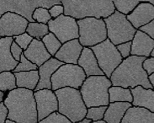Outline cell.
I'll list each match as a JSON object with an SVG mask.
<instances>
[{"instance_id":"obj_1","label":"cell","mask_w":154,"mask_h":123,"mask_svg":"<svg viewBox=\"0 0 154 123\" xmlns=\"http://www.w3.org/2000/svg\"><path fill=\"white\" fill-rule=\"evenodd\" d=\"M4 104L8 109V119L17 123L38 122L34 91L17 88L8 92Z\"/></svg>"},{"instance_id":"obj_2","label":"cell","mask_w":154,"mask_h":123,"mask_svg":"<svg viewBox=\"0 0 154 123\" xmlns=\"http://www.w3.org/2000/svg\"><path fill=\"white\" fill-rule=\"evenodd\" d=\"M146 58L137 56H130L123 59L120 66L110 76L112 86H119L125 89H134L142 86L144 89H152L148 80V75L142 68Z\"/></svg>"},{"instance_id":"obj_3","label":"cell","mask_w":154,"mask_h":123,"mask_svg":"<svg viewBox=\"0 0 154 123\" xmlns=\"http://www.w3.org/2000/svg\"><path fill=\"white\" fill-rule=\"evenodd\" d=\"M64 14L77 20L86 18L106 19L116 12L113 1H68L63 0Z\"/></svg>"},{"instance_id":"obj_4","label":"cell","mask_w":154,"mask_h":123,"mask_svg":"<svg viewBox=\"0 0 154 123\" xmlns=\"http://www.w3.org/2000/svg\"><path fill=\"white\" fill-rule=\"evenodd\" d=\"M111 86L110 79L105 75L91 76L86 78L79 90L86 107L108 106L109 90Z\"/></svg>"},{"instance_id":"obj_5","label":"cell","mask_w":154,"mask_h":123,"mask_svg":"<svg viewBox=\"0 0 154 123\" xmlns=\"http://www.w3.org/2000/svg\"><path fill=\"white\" fill-rule=\"evenodd\" d=\"M58 101V113L72 123H77L86 117L88 108L83 102L79 90L63 88L54 91Z\"/></svg>"},{"instance_id":"obj_6","label":"cell","mask_w":154,"mask_h":123,"mask_svg":"<svg viewBox=\"0 0 154 123\" xmlns=\"http://www.w3.org/2000/svg\"><path fill=\"white\" fill-rule=\"evenodd\" d=\"M78 21L79 41L83 47L91 48L108 39L104 19L86 18Z\"/></svg>"},{"instance_id":"obj_7","label":"cell","mask_w":154,"mask_h":123,"mask_svg":"<svg viewBox=\"0 0 154 123\" xmlns=\"http://www.w3.org/2000/svg\"><path fill=\"white\" fill-rule=\"evenodd\" d=\"M104 20L107 30V37L115 46L133 40L137 30L134 28L125 15L116 10Z\"/></svg>"},{"instance_id":"obj_8","label":"cell","mask_w":154,"mask_h":123,"mask_svg":"<svg viewBox=\"0 0 154 123\" xmlns=\"http://www.w3.org/2000/svg\"><path fill=\"white\" fill-rule=\"evenodd\" d=\"M86 78L84 71L79 65L63 64L51 77V90H58L63 88L80 90Z\"/></svg>"},{"instance_id":"obj_9","label":"cell","mask_w":154,"mask_h":123,"mask_svg":"<svg viewBox=\"0 0 154 123\" xmlns=\"http://www.w3.org/2000/svg\"><path fill=\"white\" fill-rule=\"evenodd\" d=\"M90 49L95 55L100 69L108 78H110L113 72L120 66L123 58L118 52L116 46L109 39L91 47Z\"/></svg>"},{"instance_id":"obj_10","label":"cell","mask_w":154,"mask_h":123,"mask_svg":"<svg viewBox=\"0 0 154 123\" xmlns=\"http://www.w3.org/2000/svg\"><path fill=\"white\" fill-rule=\"evenodd\" d=\"M56 4H62V1L57 0H35V1H0V18L8 12L15 13L25 17L29 22H35L32 14L39 7L51 8Z\"/></svg>"},{"instance_id":"obj_11","label":"cell","mask_w":154,"mask_h":123,"mask_svg":"<svg viewBox=\"0 0 154 123\" xmlns=\"http://www.w3.org/2000/svg\"><path fill=\"white\" fill-rule=\"evenodd\" d=\"M47 25L49 31L54 34L62 44L79 38L78 21L72 17L63 14L51 20Z\"/></svg>"},{"instance_id":"obj_12","label":"cell","mask_w":154,"mask_h":123,"mask_svg":"<svg viewBox=\"0 0 154 123\" xmlns=\"http://www.w3.org/2000/svg\"><path fill=\"white\" fill-rule=\"evenodd\" d=\"M29 21L15 13L8 12L0 18V37H14L26 32Z\"/></svg>"},{"instance_id":"obj_13","label":"cell","mask_w":154,"mask_h":123,"mask_svg":"<svg viewBox=\"0 0 154 123\" xmlns=\"http://www.w3.org/2000/svg\"><path fill=\"white\" fill-rule=\"evenodd\" d=\"M34 97L36 103L38 121L58 111V101L54 91L51 90L34 91Z\"/></svg>"},{"instance_id":"obj_14","label":"cell","mask_w":154,"mask_h":123,"mask_svg":"<svg viewBox=\"0 0 154 123\" xmlns=\"http://www.w3.org/2000/svg\"><path fill=\"white\" fill-rule=\"evenodd\" d=\"M126 18L135 29L139 30L154 20V6L147 1L141 2Z\"/></svg>"},{"instance_id":"obj_15","label":"cell","mask_w":154,"mask_h":123,"mask_svg":"<svg viewBox=\"0 0 154 123\" xmlns=\"http://www.w3.org/2000/svg\"><path fill=\"white\" fill-rule=\"evenodd\" d=\"M83 50V46L80 44L79 39H75L63 44L54 58L64 64L78 65Z\"/></svg>"},{"instance_id":"obj_16","label":"cell","mask_w":154,"mask_h":123,"mask_svg":"<svg viewBox=\"0 0 154 123\" xmlns=\"http://www.w3.org/2000/svg\"><path fill=\"white\" fill-rule=\"evenodd\" d=\"M154 49V40L146 34L137 30L131 41V56L148 58Z\"/></svg>"},{"instance_id":"obj_17","label":"cell","mask_w":154,"mask_h":123,"mask_svg":"<svg viewBox=\"0 0 154 123\" xmlns=\"http://www.w3.org/2000/svg\"><path fill=\"white\" fill-rule=\"evenodd\" d=\"M64 63L55 58H51L40 68H38L40 80L35 91L51 90V77L55 72Z\"/></svg>"},{"instance_id":"obj_18","label":"cell","mask_w":154,"mask_h":123,"mask_svg":"<svg viewBox=\"0 0 154 123\" xmlns=\"http://www.w3.org/2000/svg\"><path fill=\"white\" fill-rule=\"evenodd\" d=\"M25 57L38 68H40L49 59L52 58L47 52L42 41L34 39L29 47L24 52Z\"/></svg>"},{"instance_id":"obj_19","label":"cell","mask_w":154,"mask_h":123,"mask_svg":"<svg viewBox=\"0 0 154 123\" xmlns=\"http://www.w3.org/2000/svg\"><path fill=\"white\" fill-rule=\"evenodd\" d=\"M78 65L83 68L87 78L91 76L104 75L103 71L100 69V66L98 64L95 55L88 47H83L82 54L78 62Z\"/></svg>"},{"instance_id":"obj_20","label":"cell","mask_w":154,"mask_h":123,"mask_svg":"<svg viewBox=\"0 0 154 123\" xmlns=\"http://www.w3.org/2000/svg\"><path fill=\"white\" fill-rule=\"evenodd\" d=\"M14 41L12 37L0 38V73L15 69L19 62L15 61L10 52V46Z\"/></svg>"},{"instance_id":"obj_21","label":"cell","mask_w":154,"mask_h":123,"mask_svg":"<svg viewBox=\"0 0 154 123\" xmlns=\"http://www.w3.org/2000/svg\"><path fill=\"white\" fill-rule=\"evenodd\" d=\"M133 97L132 106L145 108L154 113V90L137 86L131 90Z\"/></svg>"},{"instance_id":"obj_22","label":"cell","mask_w":154,"mask_h":123,"mask_svg":"<svg viewBox=\"0 0 154 123\" xmlns=\"http://www.w3.org/2000/svg\"><path fill=\"white\" fill-rule=\"evenodd\" d=\"M121 123H154V113L145 108L131 106L125 112Z\"/></svg>"},{"instance_id":"obj_23","label":"cell","mask_w":154,"mask_h":123,"mask_svg":"<svg viewBox=\"0 0 154 123\" xmlns=\"http://www.w3.org/2000/svg\"><path fill=\"white\" fill-rule=\"evenodd\" d=\"M131 106V103L128 102L109 103L105 111L104 120L107 123H121L125 112Z\"/></svg>"},{"instance_id":"obj_24","label":"cell","mask_w":154,"mask_h":123,"mask_svg":"<svg viewBox=\"0 0 154 123\" xmlns=\"http://www.w3.org/2000/svg\"><path fill=\"white\" fill-rule=\"evenodd\" d=\"M14 74L16 78L17 88H22V89L35 91L40 80V75L38 70L29 71V72H20Z\"/></svg>"},{"instance_id":"obj_25","label":"cell","mask_w":154,"mask_h":123,"mask_svg":"<svg viewBox=\"0 0 154 123\" xmlns=\"http://www.w3.org/2000/svg\"><path fill=\"white\" fill-rule=\"evenodd\" d=\"M109 103H132L133 100L131 89H125L119 86H111L109 88Z\"/></svg>"},{"instance_id":"obj_26","label":"cell","mask_w":154,"mask_h":123,"mask_svg":"<svg viewBox=\"0 0 154 123\" xmlns=\"http://www.w3.org/2000/svg\"><path fill=\"white\" fill-rule=\"evenodd\" d=\"M26 33L29 34L35 40L42 41L50 31L47 25L40 24L37 22H29L26 29Z\"/></svg>"},{"instance_id":"obj_27","label":"cell","mask_w":154,"mask_h":123,"mask_svg":"<svg viewBox=\"0 0 154 123\" xmlns=\"http://www.w3.org/2000/svg\"><path fill=\"white\" fill-rule=\"evenodd\" d=\"M15 89H17V84L14 74L10 71L0 73V90L9 92Z\"/></svg>"},{"instance_id":"obj_28","label":"cell","mask_w":154,"mask_h":123,"mask_svg":"<svg viewBox=\"0 0 154 123\" xmlns=\"http://www.w3.org/2000/svg\"><path fill=\"white\" fill-rule=\"evenodd\" d=\"M42 41L43 42V44L45 46L46 50H47V52L50 53V55L52 58H54L55 55L57 54V52H58L59 49L63 46V44L56 37L54 34L51 32L48 35H46V36L42 39Z\"/></svg>"},{"instance_id":"obj_29","label":"cell","mask_w":154,"mask_h":123,"mask_svg":"<svg viewBox=\"0 0 154 123\" xmlns=\"http://www.w3.org/2000/svg\"><path fill=\"white\" fill-rule=\"evenodd\" d=\"M116 10L124 14L125 16L129 15L133 11L141 2L137 0H131V1H121V0H116L113 1Z\"/></svg>"},{"instance_id":"obj_30","label":"cell","mask_w":154,"mask_h":123,"mask_svg":"<svg viewBox=\"0 0 154 123\" xmlns=\"http://www.w3.org/2000/svg\"><path fill=\"white\" fill-rule=\"evenodd\" d=\"M32 18L35 22L44 24V25H47L49 21L52 20L49 13V9L44 7H39L35 8L32 14Z\"/></svg>"},{"instance_id":"obj_31","label":"cell","mask_w":154,"mask_h":123,"mask_svg":"<svg viewBox=\"0 0 154 123\" xmlns=\"http://www.w3.org/2000/svg\"><path fill=\"white\" fill-rule=\"evenodd\" d=\"M108 106H97L88 108L86 118L91 120L92 121L104 120L105 111Z\"/></svg>"},{"instance_id":"obj_32","label":"cell","mask_w":154,"mask_h":123,"mask_svg":"<svg viewBox=\"0 0 154 123\" xmlns=\"http://www.w3.org/2000/svg\"><path fill=\"white\" fill-rule=\"evenodd\" d=\"M38 70V67L29 61L25 58V55L23 54L21 56L20 61L19 62V64L17 65L15 69L13 71V73H20V72H29V71H34Z\"/></svg>"},{"instance_id":"obj_33","label":"cell","mask_w":154,"mask_h":123,"mask_svg":"<svg viewBox=\"0 0 154 123\" xmlns=\"http://www.w3.org/2000/svg\"><path fill=\"white\" fill-rule=\"evenodd\" d=\"M33 40V38L26 32L23 33V34H21L20 36L14 37V42L20 46L21 48L24 50V52L29 47V46L30 45V43L32 42Z\"/></svg>"},{"instance_id":"obj_34","label":"cell","mask_w":154,"mask_h":123,"mask_svg":"<svg viewBox=\"0 0 154 123\" xmlns=\"http://www.w3.org/2000/svg\"><path fill=\"white\" fill-rule=\"evenodd\" d=\"M37 123H72L67 117L61 115L58 112H55L50 115L48 117L42 120Z\"/></svg>"},{"instance_id":"obj_35","label":"cell","mask_w":154,"mask_h":123,"mask_svg":"<svg viewBox=\"0 0 154 123\" xmlns=\"http://www.w3.org/2000/svg\"><path fill=\"white\" fill-rule=\"evenodd\" d=\"M116 46L118 52H120L123 59L129 58L130 56H131V41L125 42V43L117 45Z\"/></svg>"},{"instance_id":"obj_36","label":"cell","mask_w":154,"mask_h":123,"mask_svg":"<svg viewBox=\"0 0 154 123\" xmlns=\"http://www.w3.org/2000/svg\"><path fill=\"white\" fill-rule=\"evenodd\" d=\"M10 52L12 54V57L14 58V59L19 62L20 61L21 56L24 54V50L14 41L11 44V46H10Z\"/></svg>"},{"instance_id":"obj_37","label":"cell","mask_w":154,"mask_h":123,"mask_svg":"<svg viewBox=\"0 0 154 123\" xmlns=\"http://www.w3.org/2000/svg\"><path fill=\"white\" fill-rule=\"evenodd\" d=\"M49 13H50L51 19H56L64 14V7L63 4H56L49 8Z\"/></svg>"},{"instance_id":"obj_38","label":"cell","mask_w":154,"mask_h":123,"mask_svg":"<svg viewBox=\"0 0 154 123\" xmlns=\"http://www.w3.org/2000/svg\"><path fill=\"white\" fill-rule=\"evenodd\" d=\"M142 68L146 71L148 76L154 74V58L150 57V58H146L142 63Z\"/></svg>"},{"instance_id":"obj_39","label":"cell","mask_w":154,"mask_h":123,"mask_svg":"<svg viewBox=\"0 0 154 123\" xmlns=\"http://www.w3.org/2000/svg\"><path fill=\"white\" fill-rule=\"evenodd\" d=\"M139 30L144 32L148 36L151 37L152 40H154V20L152 21H151L150 23H148L147 25L142 26V28L139 29Z\"/></svg>"},{"instance_id":"obj_40","label":"cell","mask_w":154,"mask_h":123,"mask_svg":"<svg viewBox=\"0 0 154 123\" xmlns=\"http://www.w3.org/2000/svg\"><path fill=\"white\" fill-rule=\"evenodd\" d=\"M8 109L5 106L4 102L0 104V123H5L8 119Z\"/></svg>"},{"instance_id":"obj_41","label":"cell","mask_w":154,"mask_h":123,"mask_svg":"<svg viewBox=\"0 0 154 123\" xmlns=\"http://www.w3.org/2000/svg\"><path fill=\"white\" fill-rule=\"evenodd\" d=\"M148 80H149V82H150V84H152V86L154 90V74H151V75L148 76Z\"/></svg>"},{"instance_id":"obj_42","label":"cell","mask_w":154,"mask_h":123,"mask_svg":"<svg viewBox=\"0 0 154 123\" xmlns=\"http://www.w3.org/2000/svg\"><path fill=\"white\" fill-rule=\"evenodd\" d=\"M92 122V121L91 120H89V119H88V118H83V120H81L80 121H79V122H77V123H91Z\"/></svg>"},{"instance_id":"obj_43","label":"cell","mask_w":154,"mask_h":123,"mask_svg":"<svg viewBox=\"0 0 154 123\" xmlns=\"http://www.w3.org/2000/svg\"><path fill=\"white\" fill-rule=\"evenodd\" d=\"M4 99H5V98H4V92H3V91L0 90V104L4 102Z\"/></svg>"},{"instance_id":"obj_44","label":"cell","mask_w":154,"mask_h":123,"mask_svg":"<svg viewBox=\"0 0 154 123\" xmlns=\"http://www.w3.org/2000/svg\"><path fill=\"white\" fill-rule=\"evenodd\" d=\"M91 123H107L104 120H100V121H92Z\"/></svg>"},{"instance_id":"obj_45","label":"cell","mask_w":154,"mask_h":123,"mask_svg":"<svg viewBox=\"0 0 154 123\" xmlns=\"http://www.w3.org/2000/svg\"><path fill=\"white\" fill-rule=\"evenodd\" d=\"M5 123H17V122H15V121H12V120L7 119V120H6V121H5Z\"/></svg>"},{"instance_id":"obj_46","label":"cell","mask_w":154,"mask_h":123,"mask_svg":"<svg viewBox=\"0 0 154 123\" xmlns=\"http://www.w3.org/2000/svg\"><path fill=\"white\" fill-rule=\"evenodd\" d=\"M147 2H148V3H150L151 4H152V5L154 6V0H150V1H147Z\"/></svg>"},{"instance_id":"obj_47","label":"cell","mask_w":154,"mask_h":123,"mask_svg":"<svg viewBox=\"0 0 154 123\" xmlns=\"http://www.w3.org/2000/svg\"><path fill=\"white\" fill-rule=\"evenodd\" d=\"M151 57H152V58H154V49H153V51L152 52V53H151Z\"/></svg>"},{"instance_id":"obj_48","label":"cell","mask_w":154,"mask_h":123,"mask_svg":"<svg viewBox=\"0 0 154 123\" xmlns=\"http://www.w3.org/2000/svg\"><path fill=\"white\" fill-rule=\"evenodd\" d=\"M0 38H1V37H0Z\"/></svg>"}]
</instances>
